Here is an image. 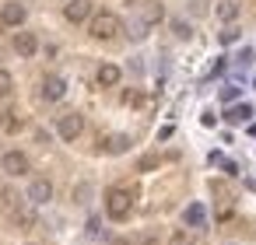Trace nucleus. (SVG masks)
Here are the masks:
<instances>
[{
  "mask_svg": "<svg viewBox=\"0 0 256 245\" xmlns=\"http://www.w3.org/2000/svg\"><path fill=\"white\" fill-rule=\"evenodd\" d=\"M238 14V4H235V0H221V4H218V18L221 21H232Z\"/></svg>",
  "mask_w": 256,
  "mask_h": 245,
  "instance_id": "dca6fc26",
  "label": "nucleus"
},
{
  "mask_svg": "<svg viewBox=\"0 0 256 245\" xmlns=\"http://www.w3.org/2000/svg\"><path fill=\"white\" fill-rule=\"evenodd\" d=\"M144 21H162V4L158 0H151V4L144 7Z\"/></svg>",
  "mask_w": 256,
  "mask_h": 245,
  "instance_id": "a211bd4d",
  "label": "nucleus"
},
{
  "mask_svg": "<svg viewBox=\"0 0 256 245\" xmlns=\"http://www.w3.org/2000/svg\"><path fill=\"white\" fill-rule=\"evenodd\" d=\"M168 245H193V235L179 228V231H172V238H168Z\"/></svg>",
  "mask_w": 256,
  "mask_h": 245,
  "instance_id": "6ab92c4d",
  "label": "nucleus"
},
{
  "mask_svg": "<svg viewBox=\"0 0 256 245\" xmlns=\"http://www.w3.org/2000/svg\"><path fill=\"white\" fill-rule=\"evenodd\" d=\"M22 126H25V116L22 112H14V109L0 112V133H18Z\"/></svg>",
  "mask_w": 256,
  "mask_h": 245,
  "instance_id": "9d476101",
  "label": "nucleus"
},
{
  "mask_svg": "<svg viewBox=\"0 0 256 245\" xmlns=\"http://www.w3.org/2000/svg\"><path fill=\"white\" fill-rule=\"evenodd\" d=\"M249 116H252V109H249V105H232V109L224 112V119H228V123H246Z\"/></svg>",
  "mask_w": 256,
  "mask_h": 245,
  "instance_id": "4468645a",
  "label": "nucleus"
},
{
  "mask_svg": "<svg viewBox=\"0 0 256 245\" xmlns=\"http://www.w3.org/2000/svg\"><path fill=\"white\" fill-rule=\"evenodd\" d=\"M221 98H224V102H235V98H238V88H235V84L221 88Z\"/></svg>",
  "mask_w": 256,
  "mask_h": 245,
  "instance_id": "4be33fe9",
  "label": "nucleus"
},
{
  "mask_svg": "<svg viewBox=\"0 0 256 245\" xmlns=\"http://www.w3.org/2000/svg\"><path fill=\"white\" fill-rule=\"evenodd\" d=\"M56 130H60V137H64V140H78V137H81V130H84V116H81V112H67V116H60Z\"/></svg>",
  "mask_w": 256,
  "mask_h": 245,
  "instance_id": "7ed1b4c3",
  "label": "nucleus"
},
{
  "mask_svg": "<svg viewBox=\"0 0 256 245\" xmlns=\"http://www.w3.org/2000/svg\"><path fill=\"white\" fill-rule=\"evenodd\" d=\"M64 18L74 21V25L88 21L92 18V0H67V4H64Z\"/></svg>",
  "mask_w": 256,
  "mask_h": 245,
  "instance_id": "20e7f679",
  "label": "nucleus"
},
{
  "mask_svg": "<svg viewBox=\"0 0 256 245\" xmlns=\"http://www.w3.org/2000/svg\"><path fill=\"white\" fill-rule=\"evenodd\" d=\"M158 165H162L158 154H144V158L137 161V172H151V168H158Z\"/></svg>",
  "mask_w": 256,
  "mask_h": 245,
  "instance_id": "f3484780",
  "label": "nucleus"
},
{
  "mask_svg": "<svg viewBox=\"0 0 256 245\" xmlns=\"http://www.w3.org/2000/svg\"><path fill=\"white\" fill-rule=\"evenodd\" d=\"M182 221H186V224H193V228H196V224H204V207H200V203H190V207H186V214H182Z\"/></svg>",
  "mask_w": 256,
  "mask_h": 245,
  "instance_id": "2eb2a0df",
  "label": "nucleus"
},
{
  "mask_svg": "<svg viewBox=\"0 0 256 245\" xmlns=\"http://www.w3.org/2000/svg\"><path fill=\"white\" fill-rule=\"evenodd\" d=\"M102 151H109V154H123V151H130V137H126V133H112V137L102 140Z\"/></svg>",
  "mask_w": 256,
  "mask_h": 245,
  "instance_id": "f8f14e48",
  "label": "nucleus"
},
{
  "mask_svg": "<svg viewBox=\"0 0 256 245\" xmlns=\"http://www.w3.org/2000/svg\"><path fill=\"white\" fill-rule=\"evenodd\" d=\"M11 221H14L18 228H32V224H36V214H32L28 207H22V203H18V207L11 210Z\"/></svg>",
  "mask_w": 256,
  "mask_h": 245,
  "instance_id": "ddd939ff",
  "label": "nucleus"
},
{
  "mask_svg": "<svg viewBox=\"0 0 256 245\" xmlns=\"http://www.w3.org/2000/svg\"><path fill=\"white\" fill-rule=\"evenodd\" d=\"M130 210H134V193H130V189L116 186V189L106 193V214H109L112 221H126Z\"/></svg>",
  "mask_w": 256,
  "mask_h": 245,
  "instance_id": "f257e3e1",
  "label": "nucleus"
},
{
  "mask_svg": "<svg viewBox=\"0 0 256 245\" xmlns=\"http://www.w3.org/2000/svg\"><path fill=\"white\" fill-rule=\"evenodd\" d=\"M88 28H92L95 39L106 42V39H116V35L123 32V21H120L112 11H98V14H92V25H88Z\"/></svg>",
  "mask_w": 256,
  "mask_h": 245,
  "instance_id": "f03ea898",
  "label": "nucleus"
},
{
  "mask_svg": "<svg viewBox=\"0 0 256 245\" xmlns=\"http://www.w3.org/2000/svg\"><path fill=\"white\" fill-rule=\"evenodd\" d=\"M0 21H4L8 28H22L25 25V4H18V0L4 4V7H0Z\"/></svg>",
  "mask_w": 256,
  "mask_h": 245,
  "instance_id": "39448f33",
  "label": "nucleus"
},
{
  "mask_svg": "<svg viewBox=\"0 0 256 245\" xmlns=\"http://www.w3.org/2000/svg\"><path fill=\"white\" fill-rule=\"evenodd\" d=\"M95 77H98V84H102V88H116L123 74H120V67H116V63H102Z\"/></svg>",
  "mask_w": 256,
  "mask_h": 245,
  "instance_id": "9b49d317",
  "label": "nucleus"
},
{
  "mask_svg": "<svg viewBox=\"0 0 256 245\" xmlns=\"http://www.w3.org/2000/svg\"><path fill=\"white\" fill-rule=\"evenodd\" d=\"M112 245H130V242H123V238H120V242H112Z\"/></svg>",
  "mask_w": 256,
  "mask_h": 245,
  "instance_id": "b1692460",
  "label": "nucleus"
},
{
  "mask_svg": "<svg viewBox=\"0 0 256 245\" xmlns=\"http://www.w3.org/2000/svg\"><path fill=\"white\" fill-rule=\"evenodd\" d=\"M0 168H4L8 175H25L28 172V158L22 151H8L4 158H0Z\"/></svg>",
  "mask_w": 256,
  "mask_h": 245,
  "instance_id": "423d86ee",
  "label": "nucleus"
},
{
  "mask_svg": "<svg viewBox=\"0 0 256 245\" xmlns=\"http://www.w3.org/2000/svg\"><path fill=\"white\" fill-rule=\"evenodd\" d=\"M11 88H14L11 74H8V70H0V98H4V95H11Z\"/></svg>",
  "mask_w": 256,
  "mask_h": 245,
  "instance_id": "aec40b11",
  "label": "nucleus"
},
{
  "mask_svg": "<svg viewBox=\"0 0 256 245\" xmlns=\"http://www.w3.org/2000/svg\"><path fill=\"white\" fill-rule=\"evenodd\" d=\"M28 200H32V203H50V200H53V182H50V179H36V182L28 186Z\"/></svg>",
  "mask_w": 256,
  "mask_h": 245,
  "instance_id": "0eeeda50",
  "label": "nucleus"
},
{
  "mask_svg": "<svg viewBox=\"0 0 256 245\" xmlns=\"http://www.w3.org/2000/svg\"><path fill=\"white\" fill-rule=\"evenodd\" d=\"M64 91H67L64 77H56V74H53V77H46V81H42V98H46V102H60V98H64Z\"/></svg>",
  "mask_w": 256,
  "mask_h": 245,
  "instance_id": "6e6552de",
  "label": "nucleus"
},
{
  "mask_svg": "<svg viewBox=\"0 0 256 245\" xmlns=\"http://www.w3.org/2000/svg\"><path fill=\"white\" fill-rule=\"evenodd\" d=\"M36 49H39V39H36L32 32H18V35H14V53H18V56H32Z\"/></svg>",
  "mask_w": 256,
  "mask_h": 245,
  "instance_id": "1a4fd4ad",
  "label": "nucleus"
},
{
  "mask_svg": "<svg viewBox=\"0 0 256 245\" xmlns=\"http://www.w3.org/2000/svg\"><path fill=\"white\" fill-rule=\"evenodd\" d=\"M172 28H176L179 39H190V25H186V21H172Z\"/></svg>",
  "mask_w": 256,
  "mask_h": 245,
  "instance_id": "412c9836",
  "label": "nucleus"
},
{
  "mask_svg": "<svg viewBox=\"0 0 256 245\" xmlns=\"http://www.w3.org/2000/svg\"><path fill=\"white\" fill-rule=\"evenodd\" d=\"M235 39H238L235 28H224V32H221V42H235Z\"/></svg>",
  "mask_w": 256,
  "mask_h": 245,
  "instance_id": "5701e85b",
  "label": "nucleus"
}]
</instances>
